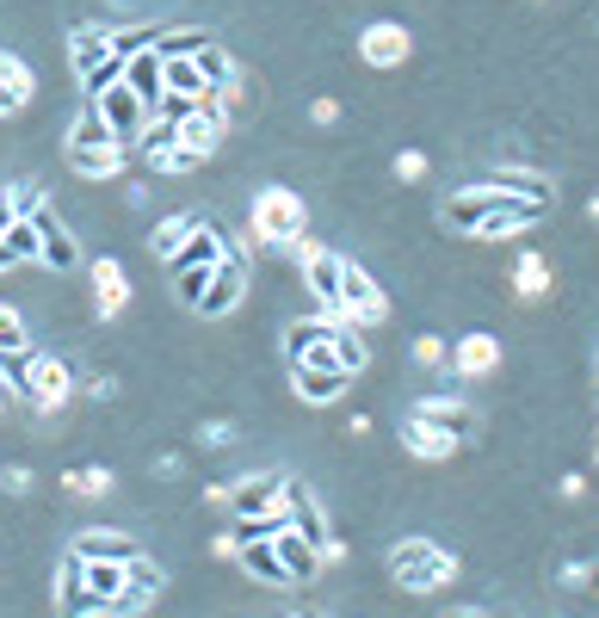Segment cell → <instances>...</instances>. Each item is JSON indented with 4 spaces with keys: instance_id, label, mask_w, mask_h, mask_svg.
I'll return each instance as SVG.
<instances>
[{
    "instance_id": "obj_1",
    "label": "cell",
    "mask_w": 599,
    "mask_h": 618,
    "mask_svg": "<svg viewBox=\"0 0 599 618\" xmlns=\"http://www.w3.org/2000/svg\"><path fill=\"white\" fill-rule=\"evenodd\" d=\"M68 62H75L87 99L105 94L112 81H124V57L112 50V32H99V25H75V32H68Z\"/></svg>"
},
{
    "instance_id": "obj_2",
    "label": "cell",
    "mask_w": 599,
    "mask_h": 618,
    "mask_svg": "<svg viewBox=\"0 0 599 618\" xmlns=\"http://www.w3.org/2000/svg\"><path fill=\"white\" fill-rule=\"evenodd\" d=\"M334 322H352V329H384L389 322L384 285H377L352 254H340V316H334Z\"/></svg>"
},
{
    "instance_id": "obj_3",
    "label": "cell",
    "mask_w": 599,
    "mask_h": 618,
    "mask_svg": "<svg viewBox=\"0 0 599 618\" xmlns=\"http://www.w3.org/2000/svg\"><path fill=\"white\" fill-rule=\"evenodd\" d=\"M253 230H260V242H297L303 235V198L290 193V186H260V198H253Z\"/></svg>"
},
{
    "instance_id": "obj_4",
    "label": "cell",
    "mask_w": 599,
    "mask_h": 618,
    "mask_svg": "<svg viewBox=\"0 0 599 618\" xmlns=\"http://www.w3.org/2000/svg\"><path fill=\"white\" fill-rule=\"evenodd\" d=\"M20 396H32V403L43 408V415H57L68 396H75V378H68V366L62 359H50V353H25V378H20Z\"/></svg>"
},
{
    "instance_id": "obj_5",
    "label": "cell",
    "mask_w": 599,
    "mask_h": 618,
    "mask_svg": "<svg viewBox=\"0 0 599 618\" xmlns=\"http://www.w3.org/2000/svg\"><path fill=\"white\" fill-rule=\"evenodd\" d=\"M93 112L105 118V124H112V136L117 143H124V149H130L136 136H142V124H149V106H142V94H136L130 81H112V87H105V94H93Z\"/></svg>"
},
{
    "instance_id": "obj_6",
    "label": "cell",
    "mask_w": 599,
    "mask_h": 618,
    "mask_svg": "<svg viewBox=\"0 0 599 618\" xmlns=\"http://www.w3.org/2000/svg\"><path fill=\"white\" fill-rule=\"evenodd\" d=\"M408 50H414V38H408V25H396V20H377V25L359 32V57H365L371 69H402Z\"/></svg>"
},
{
    "instance_id": "obj_7",
    "label": "cell",
    "mask_w": 599,
    "mask_h": 618,
    "mask_svg": "<svg viewBox=\"0 0 599 618\" xmlns=\"http://www.w3.org/2000/svg\"><path fill=\"white\" fill-rule=\"evenodd\" d=\"M241 291H248V260L241 254H223L211 272V291L198 297V316H229L235 304H241Z\"/></svg>"
},
{
    "instance_id": "obj_8",
    "label": "cell",
    "mask_w": 599,
    "mask_h": 618,
    "mask_svg": "<svg viewBox=\"0 0 599 618\" xmlns=\"http://www.w3.org/2000/svg\"><path fill=\"white\" fill-rule=\"evenodd\" d=\"M501 371V341L483 329H470L458 347H451V378H464V384H476V378H495Z\"/></svg>"
},
{
    "instance_id": "obj_9",
    "label": "cell",
    "mask_w": 599,
    "mask_h": 618,
    "mask_svg": "<svg viewBox=\"0 0 599 618\" xmlns=\"http://www.w3.org/2000/svg\"><path fill=\"white\" fill-rule=\"evenodd\" d=\"M439 551L445 544H433V539H396L389 544V576L402 581L408 594H426V569H433Z\"/></svg>"
},
{
    "instance_id": "obj_10",
    "label": "cell",
    "mask_w": 599,
    "mask_h": 618,
    "mask_svg": "<svg viewBox=\"0 0 599 618\" xmlns=\"http://www.w3.org/2000/svg\"><path fill=\"white\" fill-rule=\"evenodd\" d=\"M402 445L414 452V458H426V464H445L464 440H458V433H451L445 421H426V415H414V408H408V421H402Z\"/></svg>"
},
{
    "instance_id": "obj_11",
    "label": "cell",
    "mask_w": 599,
    "mask_h": 618,
    "mask_svg": "<svg viewBox=\"0 0 599 618\" xmlns=\"http://www.w3.org/2000/svg\"><path fill=\"white\" fill-rule=\"evenodd\" d=\"M501 205H507V193H495V186H488V180H483V186H464V193H451V198H445V223H451V230H476V223H483V217L488 211H501Z\"/></svg>"
},
{
    "instance_id": "obj_12",
    "label": "cell",
    "mask_w": 599,
    "mask_h": 618,
    "mask_svg": "<svg viewBox=\"0 0 599 618\" xmlns=\"http://www.w3.org/2000/svg\"><path fill=\"white\" fill-rule=\"evenodd\" d=\"M223 131H229V124H223V112H216V106H198V112H186L174 124V143H179V149H192L198 161H211L216 143H223Z\"/></svg>"
},
{
    "instance_id": "obj_13",
    "label": "cell",
    "mask_w": 599,
    "mask_h": 618,
    "mask_svg": "<svg viewBox=\"0 0 599 618\" xmlns=\"http://www.w3.org/2000/svg\"><path fill=\"white\" fill-rule=\"evenodd\" d=\"M285 470H253V477H241V483L229 489V507L235 514H266V507L285 502Z\"/></svg>"
},
{
    "instance_id": "obj_14",
    "label": "cell",
    "mask_w": 599,
    "mask_h": 618,
    "mask_svg": "<svg viewBox=\"0 0 599 618\" xmlns=\"http://www.w3.org/2000/svg\"><path fill=\"white\" fill-rule=\"evenodd\" d=\"M161 581H167V576H161L155 563L130 557V563H124V594H117L105 613H142V606H155V600H161Z\"/></svg>"
},
{
    "instance_id": "obj_15",
    "label": "cell",
    "mask_w": 599,
    "mask_h": 618,
    "mask_svg": "<svg viewBox=\"0 0 599 618\" xmlns=\"http://www.w3.org/2000/svg\"><path fill=\"white\" fill-rule=\"evenodd\" d=\"M32 223H38V235H43V254H38L43 267H50V272H75V267H80V248H75V235H68V230L57 223V211L43 205V211L32 217Z\"/></svg>"
},
{
    "instance_id": "obj_16",
    "label": "cell",
    "mask_w": 599,
    "mask_h": 618,
    "mask_svg": "<svg viewBox=\"0 0 599 618\" xmlns=\"http://www.w3.org/2000/svg\"><path fill=\"white\" fill-rule=\"evenodd\" d=\"M124 304H130V279H124V267H117V260H93V316L99 322H112V316H124Z\"/></svg>"
},
{
    "instance_id": "obj_17",
    "label": "cell",
    "mask_w": 599,
    "mask_h": 618,
    "mask_svg": "<svg viewBox=\"0 0 599 618\" xmlns=\"http://www.w3.org/2000/svg\"><path fill=\"white\" fill-rule=\"evenodd\" d=\"M272 551H278V563H285L290 581H315V576H322V551H315L297 526H285V532L272 539Z\"/></svg>"
},
{
    "instance_id": "obj_18",
    "label": "cell",
    "mask_w": 599,
    "mask_h": 618,
    "mask_svg": "<svg viewBox=\"0 0 599 618\" xmlns=\"http://www.w3.org/2000/svg\"><path fill=\"white\" fill-rule=\"evenodd\" d=\"M488 186H495V193H507V198H532V205H550V198H557V180H550V174H532V168H513V161H507V168H495V174H488Z\"/></svg>"
},
{
    "instance_id": "obj_19",
    "label": "cell",
    "mask_w": 599,
    "mask_h": 618,
    "mask_svg": "<svg viewBox=\"0 0 599 618\" xmlns=\"http://www.w3.org/2000/svg\"><path fill=\"white\" fill-rule=\"evenodd\" d=\"M223 254H229V242H223V230H216V223H204V217H198V223H192V235L179 242V254H174V260H167V267H216Z\"/></svg>"
},
{
    "instance_id": "obj_20",
    "label": "cell",
    "mask_w": 599,
    "mask_h": 618,
    "mask_svg": "<svg viewBox=\"0 0 599 618\" xmlns=\"http://www.w3.org/2000/svg\"><path fill=\"white\" fill-rule=\"evenodd\" d=\"M290 390L310 408H328L340 390H347V371H322V366H290Z\"/></svg>"
},
{
    "instance_id": "obj_21",
    "label": "cell",
    "mask_w": 599,
    "mask_h": 618,
    "mask_svg": "<svg viewBox=\"0 0 599 618\" xmlns=\"http://www.w3.org/2000/svg\"><path fill=\"white\" fill-rule=\"evenodd\" d=\"M75 557H136V539L130 532H117V526H87V532H75V544H68Z\"/></svg>"
},
{
    "instance_id": "obj_22",
    "label": "cell",
    "mask_w": 599,
    "mask_h": 618,
    "mask_svg": "<svg viewBox=\"0 0 599 618\" xmlns=\"http://www.w3.org/2000/svg\"><path fill=\"white\" fill-rule=\"evenodd\" d=\"M124 563H130V557H124ZM124 563H117V557H80V576H87V594L99 600V613L124 594Z\"/></svg>"
},
{
    "instance_id": "obj_23",
    "label": "cell",
    "mask_w": 599,
    "mask_h": 618,
    "mask_svg": "<svg viewBox=\"0 0 599 618\" xmlns=\"http://www.w3.org/2000/svg\"><path fill=\"white\" fill-rule=\"evenodd\" d=\"M124 81H130L136 94H142V106L155 112V99L167 94V81H161V50H136V57H124Z\"/></svg>"
},
{
    "instance_id": "obj_24",
    "label": "cell",
    "mask_w": 599,
    "mask_h": 618,
    "mask_svg": "<svg viewBox=\"0 0 599 618\" xmlns=\"http://www.w3.org/2000/svg\"><path fill=\"white\" fill-rule=\"evenodd\" d=\"M57 606H62V613H99V600L87 594V576H80L75 551H68V563L57 569Z\"/></svg>"
},
{
    "instance_id": "obj_25",
    "label": "cell",
    "mask_w": 599,
    "mask_h": 618,
    "mask_svg": "<svg viewBox=\"0 0 599 618\" xmlns=\"http://www.w3.org/2000/svg\"><path fill=\"white\" fill-rule=\"evenodd\" d=\"M241 569H248L253 581H266V588H290V576H285V563H278V551H272V539H253V544H241Z\"/></svg>"
},
{
    "instance_id": "obj_26",
    "label": "cell",
    "mask_w": 599,
    "mask_h": 618,
    "mask_svg": "<svg viewBox=\"0 0 599 618\" xmlns=\"http://www.w3.org/2000/svg\"><path fill=\"white\" fill-rule=\"evenodd\" d=\"M513 297H525V304L550 297V267H544V254H520V267H513Z\"/></svg>"
},
{
    "instance_id": "obj_27",
    "label": "cell",
    "mask_w": 599,
    "mask_h": 618,
    "mask_svg": "<svg viewBox=\"0 0 599 618\" xmlns=\"http://www.w3.org/2000/svg\"><path fill=\"white\" fill-rule=\"evenodd\" d=\"M161 81L167 94H204V75H198V57H161Z\"/></svg>"
},
{
    "instance_id": "obj_28",
    "label": "cell",
    "mask_w": 599,
    "mask_h": 618,
    "mask_svg": "<svg viewBox=\"0 0 599 618\" xmlns=\"http://www.w3.org/2000/svg\"><path fill=\"white\" fill-rule=\"evenodd\" d=\"M192 223H198L192 211H179V217H161V223H155V235H149V248H155L161 260H174V254H179V242L192 235Z\"/></svg>"
},
{
    "instance_id": "obj_29",
    "label": "cell",
    "mask_w": 599,
    "mask_h": 618,
    "mask_svg": "<svg viewBox=\"0 0 599 618\" xmlns=\"http://www.w3.org/2000/svg\"><path fill=\"white\" fill-rule=\"evenodd\" d=\"M211 44V32H198V25H174V32H155V50L161 57H198Z\"/></svg>"
},
{
    "instance_id": "obj_30",
    "label": "cell",
    "mask_w": 599,
    "mask_h": 618,
    "mask_svg": "<svg viewBox=\"0 0 599 618\" xmlns=\"http://www.w3.org/2000/svg\"><path fill=\"white\" fill-rule=\"evenodd\" d=\"M211 272H216V267H174V297H179L186 309H198V297L211 291Z\"/></svg>"
},
{
    "instance_id": "obj_31",
    "label": "cell",
    "mask_w": 599,
    "mask_h": 618,
    "mask_svg": "<svg viewBox=\"0 0 599 618\" xmlns=\"http://www.w3.org/2000/svg\"><path fill=\"white\" fill-rule=\"evenodd\" d=\"M198 75H204V87H229L235 81V62H229V50H216V38L198 50Z\"/></svg>"
},
{
    "instance_id": "obj_32",
    "label": "cell",
    "mask_w": 599,
    "mask_h": 618,
    "mask_svg": "<svg viewBox=\"0 0 599 618\" xmlns=\"http://www.w3.org/2000/svg\"><path fill=\"white\" fill-rule=\"evenodd\" d=\"M0 242L13 248V260H38V254H43V235H38V223H32V217H20V223L0 235Z\"/></svg>"
},
{
    "instance_id": "obj_33",
    "label": "cell",
    "mask_w": 599,
    "mask_h": 618,
    "mask_svg": "<svg viewBox=\"0 0 599 618\" xmlns=\"http://www.w3.org/2000/svg\"><path fill=\"white\" fill-rule=\"evenodd\" d=\"M0 81H7V87H13L20 99L38 94V75H32V62H20L13 50H0Z\"/></svg>"
},
{
    "instance_id": "obj_34",
    "label": "cell",
    "mask_w": 599,
    "mask_h": 618,
    "mask_svg": "<svg viewBox=\"0 0 599 618\" xmlns=\"http://www.w3.org/2000/svg\"><path fill=\"white\" fill-rule=\"evenodd\" d=\"M414 366L421 371H451V347L439 334H414Z\"/></svg>"
},
{
    "instance_id": "obj_35",
    "label": "cell",
    "mask_w": 599,
    "mask_h": 618,
    "mask_svg": "<svg viewBox=\"0 0 599 618\" xmlns=\"http://www.w3.org/2000/svg\"><path fill=\"white\" fill-rule=\"evenodd\" d=\"M155 32H161V25H124V32H112V50H117V57H136V50H155Z\"/></svg>"
},
{
    "instance_id": "obj_36",
    "label": "cell",
    "mask_w": 599,
    "mask_h": 618,
    "mask_svg": "<svg viewBox=\"0 0 599 618\" xmlns=\"http://www.w3.org/2000/svg\"><path fill=\"white\" fill-rule=\"evenodd\" d=\"M365 341H359V329H352V322H340V366H347V378H359V371H365Z\"/></svg>"
},
{
    "instance_id": "obj_37",
    "label": "cell",
    "mask_w": 599,
    "mask_h": 618,
    "mask_svg": "<svg viewBox=\"0 0 599 618\" xmlns=\"http://www.w3.org/2000/svg\"><path fill=\"white\" fill-rule=\"evenodd\" d=\"M7 198H13V211H20V217H38L43 205H50V193H43L38 180H25V186H7Z\"/></svg>"
},
{
    "instance_id": "obj_38",
    "label": "cell",
    "mask_w": 599,
    "mask_h": 618,
    "mask_svg": "<svg viewBox=\"0 0 599 618\" xmlns=\"http://www.w3.org/2000/svg\"><path fill=\"white\" fill-rule=\"evenodd\" d=\"M112 489H117V477L105 464H87V470H80V495H87V502H105Z\"/></svg>"
},
{
    "instance_id": "obj_39",
    "label": "cell",
    "mask_w": 599,
    "mask_h": 618,
    "mask_svg": "<svg viewBox=\"0 0 599 618\" xmlns=\"http://www.w3.org/2000/svg\"><path fill=\"white\" fill-rule=\"evenodd\" d=\"M0 347H7V353H25V347H32V341H25L20 309H13V304H0Z\"/></svg>"
},
{
    "instance_id": "obj_40",
    "label": "cell",
    "mask_w": 599,
    "mask_h": 618,
    "mask_svg": "<svg viewBox=\"0 0 599 618\" xmlns=\"http://www.w3.org/2000/svg\"><path fill=\"white\" fill-rule=\"evenodd\" d=\"M223 445H235V421H204L198 427V452H223Z\"/></svg>"
},
{
    "instance_id": "obj_41",
    "label": "cell",
    "mask_w": 599,
    "mask_h": 618,
    "mask_svg": "<svg viewBox=\"0 0 599 618\" xmlns=\"http://www.w3.org/2000/svg\"><path fill=\"white\" fill-rule=\"evenodd\" d=\"M186 112H198L192 94H161V99H155V118H167V124H179Z\"/></svg>"
},
{
    "instance_id": "obj_42",
    "label": "cell",
    "mask_w": 599,
    "mask_h": 618,
    "mask_svg": "<svg viewBox=\"0 0 599 618\" xmlns=\"http://www.w3.org/2000/svg\"><path fill=\"white\" fill-rule=\"evenodd\" d=\"M396 180H408V186L426 180V154L421 149H396Z\"/></svg>"
},
{
    "instance_id": "obj_43",
    "label": "cell",
    "mask_w": 599,
    "mask_h": 618,
    "mask_svg": "<svg viewBox=\"0 0 599 618\" xmlns=\"http://www.w3.org/2000/svg\"><path fill=\"white\" fill-rule=\"evenodd\" d=\"M0 483L13 489V495H32V483H38V477H32L25 464H7V470H0Z\"/></svg>"
},
{
    "instance_id": "obj_44",
    "label": "cell",
    "mask_w": 599,
    "mask_h": 618,
    "mask_svg": "<svg viewBox=\"0 0 599 618\" xmlns=\"http://www.w3.org/2000/svg\"><path fill=\"white\" fill-rule=\"evenodd\" d=\"M87 396H93V403H112V396H117V378H112V371H93V378H87Z\"/></svg>"
},
{
    "instance_id": "obj_45",
    "label": "cell",
    "mask_w": 599,
    "mask_h": 618,
    "mask_svg": "<svg viewBox=\"0 0 599 618\" xmlns=\"http://www.w3.org/2000/svg\"><path fill=\"white\" fill-rule=\"evenodd\" d=\"M211 557L216 563H235V557H241V539H235V532H216V539H211Z\"/></svg>"
},
{
    "instance_id": "obj_46",
    "label": "cell",
    "mask_w": 599,
    "mask_h": 618,
    "mask_svg": "<svg viewBox=\"0 0 599 618\" xmlns=\"http://www.w3.org/2000/svg\"><path fill=\"white\" fill-rule=\"evenodd\" d=\"M310 118L328 131V124H340V99H310Z\"/></svg>"
},
{
    "instance_id": "obj_47",
    "label": "cell",
    "mask_w": 599,
    "mask_h": 618,
    "mask_svg": "<svg viewBox=\"0 0 599 618\" xmlns=\"http://www.w3.org/2000/svg\"><path fill=\"white\" fill-rule=\"evenodd\" d=\"M557 495H562V502H581V495H587V477H581V470H569V477L557 483Z\"/></svg>"
},
{
    "instance_id": "obj_48",
    "label": "cell",
    "mask_w": 599,
    "mask_h": 618,
    "mask_svg": "<svg viewBox=\"0 0 599 618\" xmlns=\"http://www.w3.org/2000/svg\"><path fill=\"white\" fill-rule=\"evenodd\" d=\"M13 112H25V99L13 94V87H7V81H0V118H13Z\"/></svg>"
},
{
    "instance_id": "obj_49",
    "label": "cell",
    "mask_w": 599,
    "mask_h": 618,
    "mask_svg": "<svg viewBox=\"0 0 599 618\" xmlns=\"http://www.w3.org/2000/svg\"><path fill=\"white\" fill-rule=\"evenodd\" d=\"M179 470H186V458H179V452H167V458H161V464H155V477H167V483H174Z\"/></svg>"
},
{
    "instance_id": "obj_50",
    "label": "cell",
    "mask_w": 599,
    "mask_h": 618,
    "mask_svg": "<svg viewBox=\"0 0 599 618\" xmlns=\"http://www.w3.org/2000/svg\"><path fill=\"white\" fill-rule=\"evenodd\" d=\"M13 223H20V211H13V198H7V186H0V235L13 230Z\"/></svg>"
},
{
    "instance_id": "obj_51",
    "label": "cell",
    "mask_w": 599,
    "mask_h": 618,
    "mask_svg": "<svg viewBox=\"0 0 599 618\" xmlns=\"http://www.w3.org/2000/svg\"><path fill=\"white\" fill-rule=\"evenodd\" d=\"M20 267V260H13V248H7V242H0V272H13Z\"/></svg>"
},
{
    "instance_id": "obj_52",
    "label": "cell",
    "mask_w": 599,
    "mask_h": 618,
    "mask_svg": "<svg viewBox=\"0 0 599 618\" xmlns=\"http://www.w3.org/2000/svg\"><path fill=\"white\" fill-rule=\"evenodd\" d=\"M587 217H599V193H594V198H587Z\"/></svg>"
},
{
    "instance_id": "obj_53",
    "label": "cell",
    "mask_w": 599,
    "mask_h": 618,
    "mask_svg": "<svg viewBox=\"0 0 599 618\" xmlns=\"http://www.w3.org/2000/svg\"><path fill=\"white\" fill-rule=\"evenodd\" d=\"M0 421H7V396H0Z\"/></svg>"
},
{
    "instance_id": "obj_54",
    "label": "cell",
    "mask_w": 599,
    "mask_h": 618,
    "mask_svg": "<svg viewBox=\"0 0 599 618\" xmlns=\"http://www.w3.org/2000/svg\"><path fill=\"white\" fill-rule=\"evenodd\" d=\"M538 7H544V0H538Z\"/></svg>"
}]
</instances>
